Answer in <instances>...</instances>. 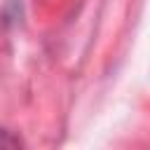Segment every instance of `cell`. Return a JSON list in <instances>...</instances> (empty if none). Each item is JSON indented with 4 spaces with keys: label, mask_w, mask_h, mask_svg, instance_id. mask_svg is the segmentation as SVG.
<instances>
[{
    "label": "cell",
    "mask_w": 150,
    "mask_h": 150,
    "mask_svg": "<svg viewBox=\"0 0 150 150\" xmlns=\"http://www.w3.org/2000/svg\"><path fill=\"white\" fill-rule=\"evenodd\" d=\"M19 145H21V141L16 136H12L9 131L0 129V148H19Z\"/></svg>",
    "instance_id": "1"
}]
</instances>
